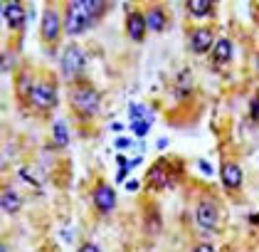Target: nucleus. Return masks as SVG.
Returning a JSON list of instances; mask_svg holds the SVG:
<instances>
[{"label": "nucleus", "instance_id": "nucleus-5", "mask_svg": "<svg viewBox=\"0 0 259 252\" xmlns=\"http://www.w3.org/2000/svg\"><path fill=\"white\" fill-rule=\"evenodd\" d=\"M30 104L40 112H47L57 104V89L55 84H35L32 87V94H30Z\"/></svg>", "mask_w": 259, "mask_h": 252}, {"label": "nucleus", "instance_id": "nucleus-10", "mask_svg": "<svg viewBox=\"0 0 259 252\" xmlns=\"http://www.w3.org/2000/svg\"><path fill=\"white\" fill-rule=\"evenodd\" d=\"M146 13H141V10H131L128 13V18H126V30H128V38L134 40V42H141V40L146 38Z\"/></svg>", "mask_w": 259, "mask_h": 252}, {"label": "nucleus", "instance_id": "nucleus-29", "mask_svg": "<svg viewBox=\"0 0 259 252\" xmlns=\"http://www.w3.org/2000/svg\"><path fill=\"white\" fill-rule=\"evenodd\" d=\"M126 188H128V191H136V188H139V183H136V181H128V183H126Z\"/></svg>", "mask_w": 259, "mask_h": 252}, {"label": "nucleus", "instance_id": "nucleus-6", "mask_svg": "<svg viewBox=\"0 0 259 252\" xmlns=\"http://www.w3.org/2000/svg\"><path fill=\"white\" fill-rule=\"evenodd\" d=\"M40 35L45 42H57V38L62 35V18L57 15V10L47 8L42 13V20H40Z\"/></svg>", "mask_w": 259, "mask_h": 252}, {"label": "nucleus", "instance_id": "nucleus-8", "mask_svg": "<svg viewBox=\"0 0 259 252\" xmlns=\"http://www.w3.org/2000/svg\"><path fill=\"white\" fill-rule=\"evenodd\" d=\"M92 200H94V208L99 213H111L116 208V193L109 188V186H97L94 193H92Z\"/></svg>", "mask_w": 259, "mask_h": 252}, {"label": "nucleus", "instance_id": "nucleus-28", "mask_svg": "<svg viewBox=\"0 0 259 252\" xmlns=\"http://www.w3.org/2000/svg\"><path fill=\"white\" fill-rule=\"evenodd\" d=\"M116 163H119V166H128V161H126V156H116Z\"/></svg>", "mask_w": 259, "mask_h": 252}, {"label": "nucleus", "instance_id": "nucleus-33", "mask_svg": "<svg viewBox=\"0 0 259 252\" xmlns=\"http://www.w3.org/2000/svg\"><path fill=\"white\" fill-rule=\"evenodd\" d=\"M257 64H259V57H257Z\"/></svg>", "mask_w": 259, "mask_h": 252}, {"label": "nucleus", "instance_id": "nucleus-19", "mask_svg": "<svg viewBox=\"0 0 259 252\" xmlns=\"http://www.w3.org/2000/svg\"><path fill=\"white\" fill-rule=\"evenodd\" d=\"M67 141H69V136H67V126L64 124H55V143L57 146H67Z\"/></svg>", "mask_w": 259, "mask_h": 252}, {"label": "nucleus", "instance_id": "nucleus-32", "mask_svg": "<svg viewBox=\"0 0 259 252\" xmlns=\"http://www.w3.org/2000/svg\"><path fill=\"white\" fill-rule=\"evenodd\" d=\"M0 252H8V247H5V245H3V247H0Z\"/></svg>", "mask_w": 259, "mask_h": 252}, {"label": "nucleus", "instance_id": "nucleus-31", "mask_svg": "<svg viewBox=\"0 0 259 252\" xmlns=\"http://www.w3.org/2000/svg\"><path fill=\"white\" fill-rule=\"evenodd\" d=\"M249 223H259V215H252V218H249Z\"/></svg>", "mask_w": 259, "mask_h": 252}, {"label": "nucleus", "instance_id": "nucleus-27", "mask_svg": "<svg viewBox=\"0 0 259 252\" xmlns=\"http://www.w3.org/2000/svg\"><path fill=\"white\" fill-rule=\"evenodd\" d=\"M128 143H131L128 138H116V149H126Z\"/></svg>", "mask_w": 259, "mask_h": 252}, {"label": "nucleus", "instance_id": "nucleus-13", "mask_svg": "<svg viewBox=\"0 0 259 252\" xmlns=\"http://www.w3.org/2000/svg\"><path fill=\"white\" fill-rule=\"evenodd\" d=\"M0 205H3V213L15 215L22 208V198L15 193L13 188H5V191L0 193Z\"/></svg>", "mask_w": 259, "mask_h": 252}, {"label": "nucleus", "instance_id": "nucleus-24", "mask_svg": "<svg viewBox=\"0 0 259 252\" xmlns=\"http://www.w3.org/2000/svg\"><path fill=\"white\" fill-rule=\"evenodd\" d=\"M193 252H215V247H212V245H207V242H202V245H195V250Z\"/></svg>", "mask_w": 259, "mask_h": 252}, {"label": "nucleus", "instance_id": "nucleus-25", "mask_svg": "<svg viewBox=\"0 0 259 252\" xmlns=\"http://www.w3.org/2000/svg\"><path fill=\"white\" fill-rule=\"evenodd\" d=\"M200 168L205 171V175H210V173H212V166H210L207 161H200Z\"/></svg>", "mask_w": 259, "mask_h": 252}, {"label": "nucleus", "instance_id": "nucleus-15", "mask_svg": "<svg viewBox=\"0 0 259 252\" xmlns=\"http://www.w3.org/2000/svg\"><path fill=\"white\" fill-rule=\"evenodd\" d=\"M188 13L193 18H210L215 13V5L210 0H190L188 3Z\"/></svg>", "mask_w": 259, "mask_h": 252}, {"label": "nucleus", "instance_id": "nucleus-23", "mask_svg": "<svg viewBox=\"0 0 259 252\" xmlns=\"http://www.w3.org/2000/svg\"><path fill=\"white\" fill-rule=\"evenodd\" d=\"M143 112H146V109H143V106H139V104H134V106H131V117L136 119V121L143 117Z\"/></svg>", "mask_w": 259, "mask_h": 252}, {"label": "nucleus", "instance_id": "nucleus-3", "mask_svg": "<svg viewBox=\"0 0 259 252\" xmlns=\"http://www.w3.org/2000/svg\"><path fill=\"white\" fill-rule=\"evenodd\" d=\"M84 67H87V52L79 45H69L64 50V55H62V75H64V79L81 77Z\"/></svg>", "mask_w": 259, "mask_h": 252}, {"label": "nucleus", "instance_id": "nucleus-21", "mask_svg": "<svg viewBox=\"0 0 259 252\" xmlns=\"http://www.w3.org/2000/svg\"><path fill=\"white\" fill-rule=\"evenodd\" d=\"M249 114H252V119H259V94L252 99V104H249Z\"/></svg>", "mask_w": 259, "mask_h": 252}, {"label": "nucleus", "instance_id": "nucleus-7", "mask_svg": "<svg viewBox=\"0 0 259 252\" xmlns=\"http://www.w3.org/2000/svg\"><path fill=\"white\" fill-rule=\"evenodd\" d=\"M195 220L202 230H215L220 220V210L212 200H200L198 208H195Z\"/></svg>", "mask_w": 259, "mask_h": 252}, {"label": "nucleus", "instance_id": "nucleus-17", "mask_svg": "<svg viewBox=\"0 0 259 252\" xmlns=\"http://www.w3.org/2000/svg\"><path fill=\"white\" fill-rule=\"evenodd\" d=\"M84 8H87V13H89V18L97 20L104 15V10H106V3H99V0H87L84 3Z\"/></svg>", "mask_w": 259, "mask_h": 252}, {"label": "nucleus", "instance_id": "nucleus-20", "mask_svg": "<svg viewBox=\"0 0 259 252\" xmlns=\"http://www.w3.org/2000/svg\"><path fill=\"white\" fill-rule=\"evenodd\" d=\"M148 124H151V121H134V134L139 136H146L148 134Z\"/></svg>", "mask_w": 259, "mask_h": 252}, {"label": "nucleus", "instance_id": "nucleus-11", "mask_svg": "<svg viewBox=\"0 0 259 252\" xmlns=\"http://www.w3.org/2000/svg\"><path fill=\"white\" fill-rule=\"evenodd\" d=\"M220 178H222V183H225V188H227V191H237L239 186H242V181H244L242 168H239L237 163H222V168H220Z\"/></svg>", "mask_w": 259, "mask_h": 252}, {"label": "nucleus", "instance_id": "nucleus-26", "mask_svg": "<svg viewBox=\"0 0 259 252\" xmlns=\"http://www.w3.org/2000/svg\"><path fill=\"white\" fill-rule=\"evenodd\" d=\"M20 178H25L27 183H32V186H37V181L32 178V175H27V171H20Z\"/></svg>", "mask_w": 259, "mask_h": 252}, {"label": "nucleus", "instance_id": "nucleus-4", "mask_svg": "<svg viewBox=\"0 0 259 252\" xmlns=\"http://www.w3.org/2000/svg\"><path fill=\"white\" fill-rule=\"evenodd\" d=\"M178 168H170L168 166V161H158V163H153L151 166V171H148V186L151 188H165V186H173L176 183V178H178Z\"/></svg>", "mask_w": 259, "mask_h": 252}, {"label": "nucleus", "instance_id": "nucleus-30", "mask_svg": "<svg viewBox=\"0 0 259 252\" xmlns=\"http://www.w3.org/2000/svg\"><path fill=\"white\" fill-rule=\"evenodd\" d=\"M111 129H114V131H123V124H119V121H116V124H111Z\"/></svg>", "mask_w": 259, "mask_h": 252}, {"label": "nucleus", "instance_id": "nucleus-22", "mask_svg": "<svg viewBox=\"0 0 259 252\" xmlns=\"http://www.w3.org/2000/svg\"><path fill=\"white\" fill-rule=\"evenodd\" d=\"M79 252H101V247L99 245H94V242H84Z\"/></svg>", "mask_w": 259, "mask_h": 252}, {"label": "nucleus", "instance_id": "nucleus-12", "mask_svg": "<svg viewBox=\"0 0 259 252\" xmlns=\"http://www.w3.org/2000/svg\"><path fill=\"white\" fill-rule=\"evenodd\" d=\"M3 18L8 22V27L18 30V27L25 25V10H22L20 3H5L3 5Z\"/></svg>", "mask_w": 259, "mask_h": 252}, {"label": "nucleus", "instance_id": "nucleus-18", "mask_svg": "<svg viewBox=\"0 0 259 252\" xmlns=\"http://www.w3.org/2000/svg\"><path fill=\"white\" fill-rule=\"evenodd\" d=\"M32 87H35V84H30V75H25V72H22L20 77H18V94H20V97H25V99H30V94H32Z\"/></svg>", "mask_w": 259, "mask_h": 252}, {"label": "nucleus", "instance_id": "nucleus-1", "mask_svg": "<svg viewBox=\"0 0 259 252\" xmlns=\"http://www.w3.org/2000/svg\"><path fill=\"white\" fill-rule=\"evenodd\" d=\"M72 106H74V112L84 119H92L97 112H99L101 106V94L97 89H92V87H77L74 92H72Z\"/></svg>", "mask_w": 259, "mask_h": 252}, {"label": "nucleus", "instance_id": "nucleus-2", "mask_svg": "<svg viewBox=\"0 0 259 252\" xmlns=\"http://www.w3.org/2000/svg\"><path fill=\"white\" fill-rule=\"evenodd\" d=\"M92 22H94V20L89 18V13H87L84 3L74 0V3H69V5H67V13H64V30H67L72 38L81 35Z\"/></svg>", "mask_w": 259, "mask_h": 252}, {"label": "nucleus", "instance_id": "nucleus-14", "mask_svg": "<svg viewBox=\"0 0 259 252\" xmlns=\"http://www.w3.org/2000/svg\"><path fill=\"white\" fill-rule=\"evenodd\" d=\"M212 59H215V64H225V62L232 59V42L227 38H220L218 42H215V47H212Z\"/></svg>", "mask_w": 259, "mask_h": 252}, {"label": "nucleus", "instance_id": "nucleus-16", "mask_svg": "<svg viewBox=\"0 0 259 252\" xmlns=\"http://www.w3.org/2000/svg\"><path fill=\"white\" fill-rule=\"evenodd\" d=\"M146 25H148L153 32H163V27H165V13H163L160 8H151V10L146 13Z\"/></svg>", "mask_w": 259, "mask_h": 252}, {"label": "nucleus", "instance_id": "nucleus-9", "mask_svg": "<svg viewBox=\"0 0 259 252\" xmlns=\"http://www.w3.org/2000/svg\"><path fill=\"white\" fill-rule=\"evenodd\" d=\"M210 47H215V35H212L210 27H200L190 35V50L195 55H205Z\"/></svg>", "mask_w": 259, "mask_h": 252}]
</instances>
